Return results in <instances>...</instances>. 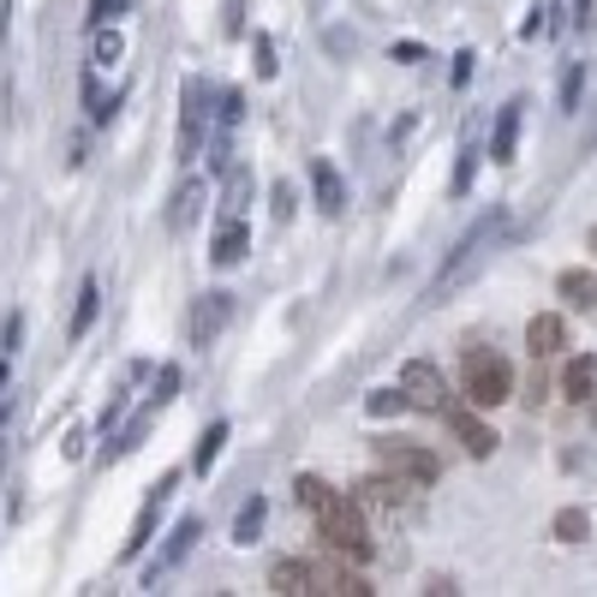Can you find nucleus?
Returning a JSON list of instances; mask_svg holds the SVG:
<instances>
[{"label": "nucleus", "instance_id": "obj_1", "mask_svg": "<svg viewBox=\"0 0 597 597\" xmlns=\"http://www.w3.org/2000/svg\"><path fill=\"white\" fill-rule=\"evenodd\" d=\"M502 233H508V210H490V215H478V222L460 233V245H455V252L443 257V269H436V281H430V294H425V299L436 305V299L460 294V287L472 281V275L484 269V264H490V252L502 245Z\"/></svg>", "mask_w": 597, "mask_h": 597}, {"label": "nucleus", "instance_id": "obj_2", "mask_svg": "<svg viewBox=\"0 0 597 597\" xmlns=\"http://www.w3.org/2000/svg\"><path fill=\"white\" fill-rule=\"evenodd\" d=\"M317 537L334 550V556H347V562H365L371 556V526H365V508L359 502H347V497H334L323 514H317Z\"/></svg>", "mask_w": 597, "mask_h": 597}, {"label": "nucleus", "instance_id": "obj_3", "mask_svg": "<svg viewBox=\"0 0 597 597\" xmlns=\"http://www.w3.org/2000/svg\"><path fill=\"white\" fill-rule=\"evenodd\" d=\"M460 388H466V401H472L478 413H490V406H502L508 395H514V371H508L502 353L472 347V353H466V371H460Z\"/></svg>", "mask_w": 597, "mask_h": 597}, {"label": "nucleus", "instance_id": "obj_4", "mask_svg": "<svg viewBox=\"0 0 597 597\" xmlns=\"http://www.w3.org/2000/svg\"><path fill=\"white\" fill-rule=\"evenodd\" d=\"M376 466L406 478V484H436V472H443V460H436L425 443H406V436H383V443H376Z\"/></svg>", "mask_w": 597, "mask_h": 597}, {"label": "nucleus", "instance_id": "obj_5", "mask_svg": "<svg viewBox=\"0 0 597 597\" xmlns=\"http://www.w3.org/2000/svg\"><path fill=\"white\" fill-rule=\"evenodd\" d=\"M401 395H406L413 413H443L448 383H443V371H436L430 359H406V365H401Z\"/></svg>", "mask_w": 597, "mask_h": 597}, {"label": "nucleus", "instance_id": "obj_6", "mask_svg": "<svg viewBox=\"0 0 597 597\" xmlns=\"http://www.w3.org/2000/svg\"><path fill=\"white\" fill-rule=\"evenodd\" d=\"M203 132H210V90H203V78H185V90H180V162H198Z\"/></svg>", "mask_w": 597, "mask_h": 597}, {"label": "nucleus", "instance_id": "obj_7", "mask_svg": "<svg viewBox=\"0 0 597 597\" xmlns=\"http://www.w3.org/2000/svg\"><path fill=\"white\" fill-rule=\"evenodd\" d=\"M436 418H443V425L455 430V443H460V448H466V455H472V460H490V455H497V430H490L484 418L472 413V406H460L455 395H448V406H443V413H436Z\"/></svg>", "mask_w": 597, "mask_h": 597}, {"label": "nucleus", "instance_id": "obj_8", "mask_svg": "<svg viewBox=\"0 0 597 597\" xmlns=\"http://www.w3.org/2000/svg\"><path fill=\"white\" fill-rule=\"evenodd\" d=\"M198 537H203V520H198V514H185L180 526L168 532V544L156 550V562L143 567V586H156V579H162V574H173V567H180L185 556H192V544H198Z\"/></svg>", "mask_w": 597, "mask_h": 597}, {"label": "nucleus", "instance_id": "obj_9", "mask_svg": "<svg viewBox=\"0 0 597 597\" xmlns=\"http://www.w3.org/2000/svg\"><path fill=\"white\" fill-rule=\"evenodd\" d=\"M311 579H317V591H334V597H371V579L359 574L347 556H334V562H311Z\"/></svg>", "mask_w": 597, "mask_h": 597}, {"label": "nucleus", "instance_id": "obj_10", "mask_svg": "<svg viewBox=\"0 0 597 597\" xmlns=\"http://www.w3.org/2000/svg\"><path fill=\"white\" fill-rule=\"evenodd\" d=\"M180 484V472H168L162 484H156V497L138 508V520H132V537H126V556H143L150 550V537H156V526H162V508H168V490Z\"/></svg>", "mask_w": 597, "mask_h": 597}, {"label": "nucleus", "instance_id": "obj_11", "mask_svg": "<svg viewBox=\"0 0 597 597\" xmlns=\"http://www.w3.org/2000/svg\"><path fill=\"white\" fill-rule=\"evenodd\" d=\"M353 502H359V508H376V514H401V508H413V497H406V478H395V472L365 478Z\"/></svg>", "mask_w": 597, "mask_h": 597}, {"label": "nucleus", "instance_id": "obj_12", "mask_svg": "<svg viewBox=\"0 0 597 597\" xmlns=\"http://www.w3.org/2000/svg\"><path fill=\"white\" fill-rule=\"evenodd\" d=\"M245 252H252V227H245L239 215H222V227H215V245H210L215 269H233V264H245Z\"/></svg>", "mask_w": 597, "mask_h": 597}, {"label": "nucleus", "instance_id": "obj_13", "mask_svg": "<svg viewBox=\"0 0 597 597\" xmlns=\"http://www.w3.org/2000/svg\"><path fill=\"white\" fill-rule=\"evenodd\" d=\"M526 347H532V359H556L567 347V317L562 311H537L526 323Z\"/></svg>", "mask_w": 597, "mask_h": 597}, {"label": "nucleus", "instance_id": "obj_14", "mask_svg": "<svg viewBox=\"0 0 597 597\" xmlns=\"http://www.w3.org/2000/svg\"><path fill=\"white\" fill-rule=\"evenodd\" d=\"M311 192H317V210H323V215H341V210H347L341 168H334L329 156H317V162H311Z\"/></svg>", "mask_w": 597, "mask_h": 597}, {"label": "nucleus", "instance_id": "obj_15", "mask_svg": "<svg viewBox=\"0 0 597 597\" xmlns=\"http://www.w3.org/2000/svg\"><path fill=\"white\" fill-rule=\"evenodd\" d=\"M556 294H562L567 311H597V269H562Z\"/></svg>", "mask_w": 597, "mask_h": 597}, {"label": "nucleus", "instance_id": "obj_16", "mask_svg": "<svg viewBox=\"0 0 597 597\" xmlns=\"http://www.w3.org/2000/svg\"><path fill=\"white\" fill-rule=\"evenodd\" d=\"M269 591H281V597H305V591H317V579H311V562H299V556H281L269 567Z\"/></svg>", "mask_w": 597, "mask_h": 597}, {"label": "nucleus", "instance_id": "obj_17", "mask_svg": "<svg viewBox=\"0 0 597 597\" xmlns=\"http://www.w3.org/2000/svg\"><path fill=\"white\" fill-rule=\"evenodd\" d=\"M520 108H526V102L514 96V102H508V108L497 114V132H490V162H502V168L514 162V143H520Z\"/></svg>", "mask_w": 597, "mask_h": 597}, {"label": "nucleus", "instance_id": "obj_18", "mask_svg": "<svg viewBox=\"0 0 597 597\" xmlns=\"http://www.w3.org/2000/svg\"><path fill=\"white\" fill-rule=\"evenodd\" d=\"M334 497H341V490H334L329 478H317V472H299V478H294V502L305 508V514H323Z\"/></svg>", "mask_w": 597, "mask_h": 597}, {"label": "nucleus", "instance_id": "obj_19", "mask_svg": "<svg viewBox=\"0 0 597 597\" xmlns=\"http://www.w3.org/2000/svg\"><path fill=\"white\" fill-rule=\"evenodd\" d=\"M203 198H210V185H203V180H185L180 192H173L168 227H173V233H185V227H192V215H198V203H203Z\"/></svg>", "mask_w": 597, "mask_h": 597}, {"label": "nucleus", "instance_id": "obj_20", "mask_svg": "<svg viewBox=\"0 0 597 597\" xmlns=\"http://www.w3.org/2000/svg\"><path fill=\"white\" fill-rule=\"evenodd\" d=\"M591 388H597V359H567L562 395H567V401H591Z\"/></svg>", "mask_w": 597, "mask_h": 597}, {"label": "nucleus", "instance_id": "obj_21", "mask_svg": "<svg viewBox=\"0 0 597 597\" xmlns=\"http://www.w3.org/2000/svg\"><path fill=\"white\" fill-rule=\"evenodd\" d=\"M227 323V294H203L198 305V317H192V334H198V347L203 341H215V329Z\"/></svg>", "mask_w": 597, "mask_h": 597}, {"label": "nucleus", "instance_id": "obj_22", "mask_svg": "<svg viewBox=\"0 0 597 597\" xmlns=\"http://www.w3.org/2000/svg\"><path fill=\"white\" fill-rule=\"evenodd\" d=\"M264 520H269V502H264V497H252V502L239 508V520H233V544L252 550V544H257V532H264Z\"/></svg>", "mask_w": 597, "mask_h": 597}, {"label": "nucleus", "instance_id": "obj_23", "mask_svg": "<svg viewBox=\"0 0 597 597\" xmlns=\"http://www.w3.org/2000/svg\"><path fill=\"white\" fill-rule=\"evenodd\" d=\"M96 311H102V287L84 281V287H78V311H72V341H84V334H90Z\"/></svg>", "mask_w": 597, "mask_h": 597}, {"label": "nucleus", "instance_id": "obj_24", "mask_svg": "<svg viewBox=\"0 0 597 597\" xmlns=\"http://www.w3.org/2000/svg\"><path fill=\"white\" fill-rule=\"evenodd\" d=\"M222 443H227V418H215V425L198 436V455H192V466H198V472H210V466H215V455H222Z\"/></svg>", "mask_w": 597, "mask_h": 597}, {"label": "nucleus", "instance_id": "obj_25", "mask_svg": "<svg viewBox=\"0 0 597 597\" xmlns=\"http://www.w3.org/2000/svg\"><path fill=\"white\" fill-rule=\"evenodd\" d=\"M550 532L562 537V544H579V537L591 532V520H586V508H562L556 520H550Z\"/></svg>", "mask_w": 597, "mask_h": 597}, {"label": "nucleus", "instance_id": "obj_26", "mask_svg": "<svg viewBox=\"0 0 597 597\" xmlns=\"http://www.w3.org/2000/svg\"><path fill=\"white\" fill-rule=\"evenodd\" d=\"M245 203H252V173L227 168V203H222V215H245Z\"/></svg>", "mask_w": 597, "mask_h": 597}, {"label": "nucleus", "instance_id": "obj_27", "mask_svg": "<svg viewBox=\"0 0 597 597\" xmlns=\"http://www.w3.org/2000/svg\"><path fill=\"white\" fill-rule=\"evenodd\" d=\"M365 406H371V418H401V413H413V406H406V395H401V383H395V388H376Z\"/></svg>", "mask_w": 597, "mask_h": 597}, {"label": "nucleus", "instance_id": "obj_28", "mask_svg": "<svg viewBox=\"0 0 597 597\" xmlns=\"http://www.w3.org/2000/svg\"><path fill=\"white\" fill-rule=\"evenodd\" d=\"M478 156H484V150H478V143H466V150H460V162H455V198H466V192H472Z\"/></svg>", "mask_w": 597, "mask_h": 597}, {"label": "nucleus", "instance_id": "obj_29", "mask_svg": "<svg viewBox=\"0 0 597 597\" xmlns=\"http://www.w3.org/2000/svg\"><path fill=\"white\" fill-rule=\"evenodd\" d=\"M120 49H126V36L120 31H102V24H96V54H90V61L96 66H114V61H120Z\"/></svg>", "mask_w": 597, "mask_h": 597}, {"label": "nucleus", "instance_id": "obj_30", "mask_svg": "<svg viewBox=\"0 0 597 597\" xmlns=\"http://www.w3.org/2000/svg\"><path fill=\"white\" fill-rule=\"evenodd\" d=\"M579 90H586V72H579V66H567V78H562V108H567V114L579 108Z\"/></svg>", "mask_w": 597, "mask_h": 597}, {"label": "nucleus", "instance_id": "obj_31", "mask_svg": "<svg viewBox=\"0 0 597 597\" xmlns=\"http://www.w3.org/2000/svg\"><path fill=\"white\" fill-rule=\"evenodd\" d=\"M120 12H126V0H90V31L96 24H114Z\"/></svg>", "mask_w": 597, "mask_h": 597}, {"label": "nucleus", "instance_id": "obj_32", "mask_svg": "<svg viewBox=\"0 0 597 597\" xmlns=\"http://www.w3.org/2000/svg\"><path fill=\"white\" fill-rule=\"evenodd\" d=\"M275 222H294V180H275Z\"/></svg>", "mask_w": 597, "mask_h": 597}, {"label": "nucleus", "instance_id": "obj_33", "mask_svg": "<svg viewBox=\"0 0 597 597\" xmlns=\"http://www.w3.org/2000/svg\"><path fill=\"white\" fill-rule=\"evenodd\" d=\"M173 388H180V371L162 365V376H156V406H168V401H173Z\"/></svg>", "mask_w": 597, "mask_h": 597}, {"label": "nucleus", "instance_id": "obj_34", "mask_svg": "<svg viewBox=\"0 0 597 597\" xmlns=\"http://www.w3.org/2000/svg\"><path fill=\"white\" fill-rule=\"evenodd\" d=\"M239 114H245V96H239V90H227V96H222V126H227V132L239 126Z\"/></svg>", "mask_w": 597, "mask_h": 597}, {"label": "nucleus", "instance_id": "obj_35", "mask_svg": "<svg viewBox=\"0 0 597 597\" xmlns=\"http://www.w3.org/2000/svg\"><path fill=\"white\" fill-rule=\"evenodd\" d=\"M257 78H275V49H269V36H257Z\"/></svg>", "mask_w": 597, "mask_h": 597}, {"label": "nucleus", "instance_id": "obj_36", "mask_svg": "<svg viewBox=\"0 0 597 597\" xmlns=\"http://www.w3.org/2000/svg\"><path fill=\"white\" fill-rule=\"evenodd\" d=\"M7 418H12V401H7V395H0V430H7Z\"/></svg>", "mask_w": 597, "mask_h": 597}, {"label": "nucleus", "instance_id": "obj_37", "mask_svg": "<svg viewBox=\"0 0 597 597\" xmlns=\"http://www.w3.org/2000/svg\"><path fill=\"white\" fill-rule=\"evenodd\" d=\"M591 252H597V227H591Z\"/></svg>", "mask_w": 597, "mask_h": 597}]
</instances>
